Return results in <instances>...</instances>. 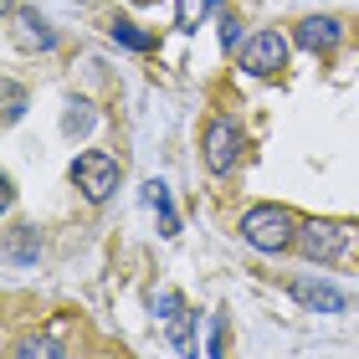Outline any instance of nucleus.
Wrapping results in <instances>:
<instances>
[{
  "label": "nucleus",
  "instance_id": "dca6fc26",
  "mask_svg": "<svg viewBox=\"0 0 359 359\" xmlns=\"http://www.w3.org/2000/svg\"><path fill=\"white\" fill-rule=\"evenodd\" d=\"M210 359H221V354H210Z\"/></svg>",
  "mask_w": 359,
  "mask_h": 359
},
{
  "label": "nucleus",
  "instance_id": "9b49d317",
  "mask_svg": "<svg viewBox=\"0 0 359 359\" xmlns=\"http://www.w3.org/2000/svg\"><path fill=\"white\" fill-rule=\"evenodd\" d=\"M144 201L159 210V221H165V236H175V210H170V190H165V180H149V185H144Z\"/></svg>",
  "mask_w": 359,
  "mask_h": 359
},
{
  "label": "nucleus",
  "instance_id": "ddd939ff",
  "mask_svg": "<svg viewBox=\"0 0 359 359\" xmlns=\"http://www.w3.org/2000/svg\"><path fill=\"white\" fill-rule=\"evenodd\" d=\"M26 113V93H21V83H6V123H15Z\"/></svg>",
  "mask_w": 359,
  "mask_h": 359
},
{
  "label": "nucleus",
  "instance_id": "0eeeda50",
  "mask_svg": "<svg viewBox=\"0 0 359 359\" xmlns=\"http://www.w3.org/2000/svg\"><path fill=\"white\" fill-rule=\"evenodd\" d=\"M292 298L308 303V308H318V313H344V303H349L339 287H323V283H298V287H292Z\"/></svg>",
  "mask_w": 359,
  "mask_h": 359
},
{
  "label": "nucleus",
  "instance_id": "1a4fd4ad",
  "mask_svg": "<svg viewBox=\"0 0 359 359\" xmlns=\"http://www.w3.org/2000/svg\"><path fill=\"white\" fill-rule=\"evenodd\" d=\"M216 15V0H175V26L180 31H201V21Z\"/></svg>",
  "mask_w": 359,
  "mask_h": 359
},
{
  "label": "nucleus",
  "instance_id": "f03ea898",
  "mask_svg": "<svg viewBox=\"0 0 359 359\" xmlns=\"http://www.w3.org/2000/svg\"><path fill=\"white\" fill-rule=\"evenodd\" d=\"M72 185L88 195L93 205H103L113 190H118V159L103 154V149H88V154H77L72 159Z\"/></svg>",
  "mask_w": 359,
  "mask_h": 359
},
{
  "label": "nucleus",
  "instance_id": "423d86ee",
  "mask_svg": "<svg viewBox=\"0 0 359 359\" xmlns=\"http://www.w3.org/2000/svg\"><path fill=\"white\" fill-rule=\"evenodd\" d=\"M339 36H344V31H339L334 15H308V21H298V46L303 52H334Z\"/></svg>",
  "mask_w": 359,
  "mask_h": 359
},
{
  "label": "nucleus",
  "instance_id": "39448f33",
  "mask_svg": "<svg viewBox=\"0 0 359 359\" xmlns=\"http://www.w3.org/2000/svg\"><path fill=\"white\" fill-rule=\"evenodd\" d=\"M241 67H247L252 77H272L287 67V41L283 31H257V36L241 46Z\"/></svg>",
  "mask_w": 359,
  "mask_h": 359
},
{
  "label": "nucleus",
  "instance_id": "f8f14e48",
  "mask_svg": "<svg viewBox=\"0 0 359 359\" xmlns=\"http://www.w3.org/2000/svg\"><path fill=\"white\" fill-rule=\"evenodd\" d=\"M113 41H123L128 46V52H149V36H144V31H134V26H128V21H113Z\"/></svg>",
  "mask_w": 359,
  "mask_h": 359
},
{
  "label": "nucleus",
  "instance_id": "7ed1b4c3",
  "mask_svg": "<svg viewBox=\"0 0 359 359\" xmlns=\"http://www.w3.org/2000/svg\"><path fill=\"white\" fill-rule=\"evenodd\" d=\"M349 241H354V231L344 221H303V231H298V247L308 262H339L349 252Z\"/></svg>",
  "mask_w": 359,
  "mask_h": 359
},
{
  "label": "nucleus",
  "instance_id": "2eb2a0df",
  "mask_svg": "<svg viewBox=\"0 0 359 359\" xmlns=\"http://www.w3.org/2000/svg\"><path fill=\"white\" fill-rule=\"evenodd\" d=\"M236 36H241V21L231 15V21H221V46H236Z\"/></svg>",
  "mask_w": 359,
  "mask_h": 359
},
{
  "label": "nucleus",
  "instance_id": "6e6552de",
  "mask_svg": "<svg viewBox=\"0 0 359 359\" xmlns=\"http://www.w3.org/2000/svg\"><path fill=\"white\" fill-rule=\"evenodd\" d=\"M15 26H21V41L36 46V52H52V46H57V31L46 26L36 11H15Z\"/></svg>",
  "mask_w": 359,
  "mask_h": 359
},
{
  "label": "nucleus",
  "instance_id": "4468645a",
  "mask_svg": "<svg viewBox=\"0 0 359 359\" xmlns=\"http://www.w3.org/2000/svg\"><path fill=\"white\" fill-rule=\"evenodd\" d=\"M190 323H195V313H175V329H170L175 349H185V354H190Z\"/></svg>",
  "mask_w": 359,
  "mask_h": 359
},
{
  "label": "nucleus",
  "instance_id": "20e7f679",
  "mask_svg": "<svg viewBox=\"0 0 359 359\" xmlns=\"http://www.w3.org/2000/svg\"><path fill=\"white\" fill-rule=\"evenodd\" d=\"M241 144H247V134H241V123L236 118H210L205 123V170L210 175H226L236 165V154H241Z\"/></svg>",
  "mask_w": 359,
  "mask_h": 359
},
{
  "label": "nucleus",
  "instance_id": "f257e3e1",
  "mask_svg": "<svg viewBox=\"0 0 359 359\" xmlns=\"http://www.w3.org/2000/svg\"><path fill=\"white\" fill-rule=\"evenodd\" d=\"M298 231L303 226L292 221V210H283V205H252L247 216H241V241L257 247V252H267V257L298 247Z\"/></svg>",
  "mask_w": 359,
  "mask_h": 359
},
{
  "label": "nucleus",
  "instance_id": "9d476101",
  "mask_svg": "<svg viewBox=\"0 0 359 359\" xmlns=\"http://www.w3.org/2000/svg\"><path fill=\"white\" fill-rule=\"evenodd\" d=\"M15 359H67V349H62L57 339L36 334V339H21V344H15Z\"/></svg>",
  "mask_w": 359,
  "mask_h": 359
}]
</instances>
